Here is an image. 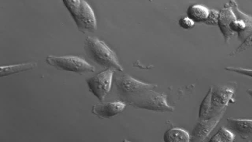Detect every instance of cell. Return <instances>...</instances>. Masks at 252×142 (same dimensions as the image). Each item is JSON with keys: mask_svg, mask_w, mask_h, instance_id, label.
<instances>
[{"mask_svg": "<svg viewBox=\"0 0 252 142\" xmlns=\"http://www.w3.org/2000/svg\"><path fill=\"white\" fill-rule=\"evenodd\" d=\"M115 84L120 99L128 105L144 92L154 90L157 87V85L137 81L127 74L117 77L115 79Z\"/></svg>", "mask_w": 252, "mask_h": 142, "instance_id": "3957f363", "label": "cell"}, {"mask_svg": "<svg viewBox=\"0 0 252 142\" xmlns=\"http://www.w3.org/2000/svg\"><path fill=\"white\" fill-rule=\"evenodd\" d=\"M251 46H252V34L249 35L245 41H243L241 45L237 47L234 51L231 52L230 55L234 56L238 54V53L245 51V50L249 48V47Z\"/></svg>", "mask_w": 252, "mask_h": 142, "instance_id": "ac0fdd59", "label": "cell"}, {"mask_svg": "<svg viewBox=\"0 0 252 142\" xmlns=\"http://www.w3.org/2000/svg\"><path fill=\"white\" fill-rule=\"evenodd\" d=\"M113 75V70L106 69L86 80L89 91L101 102L104 100L111 90Z\"/></svg>", "mask_w": 252, "mask_h": 142, "instance_id": "8992f818", "label": "cell"}, {"mask_svg": "<svg viewBox=\"0 0 252 142\" xmlns=\"http://www.w3.org/2000/svg\"><path fill=\"white\" fill-rule=\"evenodd\" d=\"M122 142H131L128 141H127V140H126V139H124V140H123V141H122Z\"/></svg>", "mask_w": 252, "mask_h": 142, "instance_id": "603a6c76", "label": "cell"}, {"mask_svg": "<svg viewBox=\"0 0 252 142\" xmlns=\"http://www.w3.org/2000/svg\"><path fill=\"white\" fill-rule=\"evenodd\" d=\"M46 62L58 70L79 74L95 72V68L81 56L49 55Z\"/></svg>", "mask_w": 252, "mask_h": 142, "instance_id": "277c9868", "label": "cell"}, {"mask_svg": "<svg viewBox=\"0 0 252 142\" xmlns=\"http://www.w3.org/2000/svg\"><path fill=\"white\" fill-rule=\"evenodd\" d=\"M126 106V104L123 101L102 103L93 106L92 113L99 118H110L121 113Z\"/></svg>", "mask_w": 252, "mask_h": 142, "instance_id": "30bf717a", "label": "cell"}, {"mask_svg": "<svg viewBox=\"0 0 252 142\" xmlns=\"http://www.w3.org/2000/svg\"><path fill=\"white\" fill-rule=\"evenodd\" d=\"M195 23V22L194 20L190 19L188 16L182 17L179 20V25H180L182 28L184 29H189L194 28Z\"/></svg>", "mask_w": 252, "mask_h": 142, "instance_id": "44dd1931", "label": "cell"}, {"mask_svg": "<svg viewBox=\"0 0 252 142\" xmlns=\"http://www.w3.org/2000/svg\"><path fill=\"white\" fill-rule=\"evenodd\" d=\"M129 105L134 107L155 112H172L174 111V108L167 102L166 95L158 93L154 90L144 92L131 102Z\"/></svg>", "mask_w": 252, "mask_h": 142, "instance_id": "5b68a950", "label": "cell"}, {"mask_svg": "<svg viewBox=\"0 0 252 142\" xmlns=\"http://www.w3.org/2000/svg\"><path fill=\"white\" fill-rule=\"evenodd\" d=\"M212 90L213 87L209 89L201 104L200 111H199V120H204L209 118L211 106H212Z\"/></svg>", "mask_w": 252, "mask_h": 142, "instance_id": "e0dca14e", "label": "cell"}, {"mask_svg": "<svg viewBox=\"0 0 252 142\" xmlns=\"http://www.w3.org/2000/svg\"><path fill=\"white\" fill-rule=\"evenodd\" d=\"M234 91L233 89L224 87V86H218L213 88L212 94V106L209 118L220 113L231 102H233Z\"/></svg>", "mask_w": 252, "mask_h": 142, "instance_id": "ba28073f", "label": "cell"}, {"mask_svg": "<svg viewBox=\"0 0 252 142\" xmlns=\"http://www.w3.org/2000/svg\"><path fill=\"white\" fill-rule=\"evenodd\" d=\"M187 16L195 22H204L207 19L210 10L206 6L195 4L188 8Z\"/></svg>", "mask_w": 252, "mask_h": 142, "instance_id": "9a60e30c", "label": "cell"}, {"mask_svg": "<svg viewBox=\"0 0 252 142\" xmlns=\"http://www.w3.org/2000/svg\"><path fill=\"white\" fill-rule=\"evenodd\" d=\"M234 140L235 134L230 130L221 127L208 142H234Z\"/></svg>", "mask_w": 252, "mask_h": 142, "instance_id": "2e32d148", "label": "cell"}, {"mask_svg": "<svg viewBox=\"0 0 252 142\" xmlns=\"http://www.w3.org/2000/svg\"><path fill=\"white\" fill-rule=\"evenodd\" d=\"M163 140L165 142H190L191 136L184 129L172 128L165 133Z\"/></svg>", "mask_w": 252, "mask_h": 142, "instance_id": "5bb4252c", "label": "cell"}, {"mask_svg": "<svg viewBox=\"0 0 252 142\" xmlns=\"http://www.w3.org/2000/svg\"><path fill=\"white\" fill-rule=\"evenodd\" d=\"M228 129L243 139L252 136V120L236 119L229 118L227 120Z\"/></svg>", "mask_w": 252, "mask_h": 142, "instance_id": "7c38bea8", "label": "cell"}, {"mask_svg": "<svg viewBox=\"0 0 252 142\" xmlns=\"http://www.w3.org/2000/svg\"><path fill=\"white\" fill-rule=\"evenodd\" d=\"M225 70L231 72L238 73L240 74V75L247 76L252 78V69H248V68L241 67H228L225 68Z\"/></svg>", "mask_w": 252, "mask_h": 142, "instance_id": "d6986e66", "label": "cell"}, {"mask_svg": "<svg viewBox=\"0 0 252 142\" xmlns=\"http://www.w3.org/2000/svg\"><path fill=\"white\" fill-rule=\"evenodd\" d=\"M236 19L229 4H225L224 7L220 11L218 26L224 37L225 42L228 43L235 34L231 31V24Z\"/></svg>", "mask_w": 252, "mask_h": 142, "instance_id": "8fae6325", "label": "cell"}, {"mask_svg": "<svg viewBox=\"0 0 252 142\" xmlns=\"http://www.w3.org/2000/svg\"><path fill=\"white\" fill-rule=\"evenodd\" d=\"M227 109L209 119L199 120L193 129L190 142H205L210 133L223 117Z\"/></svg>", "mask_w": 252, "mask_h": 142, "instance_id": "9c48e42d", "label": "cell"}, {"mask_svg": "<svg viewBox=\"0 0 252 142\" xmlns=\"http://www.w3.org/2000/svg\"><path fill=\"white\" fill-rule=\"evenodd\" d=\"M228 4L236 17L231 23L230 29L234 34H238L239 39L243 42L252 34V16L240 11L236 1H230Z\"/></svg>", "mask_w": 252, "mask_h": 142, "instance_id": "52a82bcc", "label": "cell"}, {"mask_svg": "<svg viewBox=\"0 0 252 142\" xmlns=\"http://www.w3.org/2000/svg\"><path fill=\"white\" fill-rule=\"evenodd\" d=\"M37 66L35 62H27L16 65H7L0 67V75L1 77L7 76L13 74L25 72V71L33 70Z\"/></svg>", "mask_w": 252, "mask_h": 142, "instance_id": "4fadbf2b", "label": "cell"}, {"mask_svg": "<svg viewBox=\"0 0 252 142\" xmlns=\"http://www.w3.org/2000/svg\"><path fill=\"white\" fill-rule=\"evenodd\" d=\"M84 50L88 57L96 64L123 72V68L115 52L98 38L88 37L84 41Z\"/></svg>", "mask_w": 252, "mask_h": 142, "instance_id": "6da1fadb", "label": "cell"}, {"mask_svg": "<svg viewBox=\"0 0 252 142\" xmlns=\"http://www.w3.org/2000/svg\"><path fill=\"white\" fill-rule=\"evenodd\" d=\"M220 12L216 10H210V13L207 19L205 21L204 23L207 25L215 26L218 25V20Z\"/></svg>", "mask_w": 252, "mask_h": 142, "instance_id": "ffe728a7", "label": "cell"}, {"mask_svg": "<svg viewBox=\"0 0 252 142\" xmlns=\"http://www.w3.org/2000/svg\"><path fill=\"white\" fill-rule=\"evenodd\" d=\"M79 31L86 34L97 30L95 15L90 5L83 0H64Z\"/></svg>", "mask_w": 252, "mask_h": 142, "instance_id": "7a4b0ae2", "label": "cell"}, {"mask_svg": "<svg viewBox=\"0 0 252 142\" xmlns=\"http://www.w3.org/2000/svg\"><path fill=\"white\" fill-rule=\"evenodd\" d=\"M247 93L252 98V90H248Z\"/></svg>", "mask_w": 252, "mask_h": 142, "instance_id": "7402d4cb", "label": "cell"}]
</instances>
